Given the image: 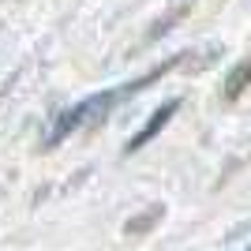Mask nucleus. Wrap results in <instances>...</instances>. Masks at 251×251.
Returning <instances> with one entry per match:
<instances>
[{
  "label": "nucleus",
  "mask_w": 251,
  "mask_h": 251,
  "mask_svg": "<svg viewBox=\"0 0 251 251\" xmlns=\"http://www.w3.org/2000/svg\"><path fill=\"white\" fill-rule=\"evenodd\" d=\"M176 109H180V101H176V98H173V101H165V105H161V109H157V113H154V120H150V124L143 127V131H139V135L131 139V143H127V150H139V147H143V143H147V139H154L157 131H161V127L169 124V116L176 113Z\"/></svg>",
  "instance_id": "obj_1"
}]
</instances>
